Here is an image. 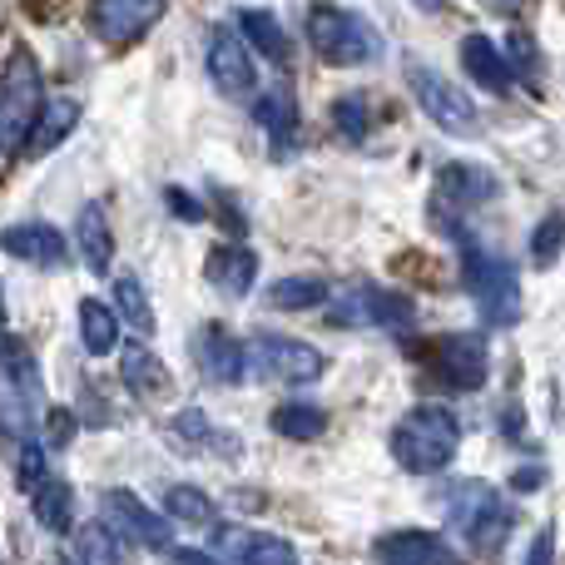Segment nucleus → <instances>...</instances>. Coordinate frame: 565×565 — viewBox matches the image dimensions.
Listing matches in <instances>:
<instances>
[{
    "mask_svg": "<svg viewBox=\"0 0 565 565\" xmlns=\"http://www.w3.org/2000/svg\"><path fill=\"white\" fill-rule=\"evenodd\" d=\"M387 447H392V457H397V467L412 471V477L447 471L461 447V422H457V412L441 407V402H417V407L392 427Z\"/></svg>",
    "mask_w": 565,
    "mask_h": 565,
    "instance_id": "nucleus-2",
    "label": "nucleus"
},
{
    "mask_svg": "<svg viewBox=\"0 0 565 565\" xmlns=\"http://www.w3.org/2000/svg\"><path fill=\"white\" fill-rule=\"evenodd\" d=\"M204 65H209L214 85L224 89L228 99H248V95H254L258 70H254V55H248V45L238 40V30H214V35H209Z\"/></svg>",
    "mask_w": 565,
    "mask_h": 565,
    "instance_id": "nucleus-11",
    "label": "nucleus"
},
{
    "mask_svg": "<svg viewBox=\"0 0 565 565\" xmlns=\"http://www.w3.org/2000/svg\"><path fill=\"white\" fill-rule=\"evenodd\" d=\"M0 254L20 258V264H35V268H65L70 264L65 234H60L55 224H40V218H30V224H10L6 234H0Z\"/></svg>",
    "mask_w": 565,
    "mask_h": 565,
    "instance_id": "nucleus-13",
    "label": "nucleus"
},
{
    "mask_svg": "<svg viewBox=\"0 0 565 565\" xmlns=\"http://www.w3.org/2000/svg\"><path fill=\"white\" fill-rule=\"evenodd\" d=\"M169 441H174L179 451H209V447H224L218 441V427L204 417V407H184L169 417Z\"/></svg>",
    "mask_w": 565,
    "mask_h": 565,
    "instance_id": "nucleus-31",
    "label": "nucleus"
},
{
    "mask_svg": "<svg viewBox=\"0 0 565 565\" xmlns=\"http://www.w3.org/2000/svg\"><path fill=\"white\" fill-rule=\"evenodd\" d=\"M268 298H274L278 308H288V312L322 308V302L332 298V282L318 278V274H292V278H278L274 288H268Z\"/></svg>",
    "mask_w": 565,
    "mask_h": 565,
    "instance_id": "nucleus-30",
    "label": "nucleus"
},
{
    "mask_svg": "<svg viewBox=\"0 0 565 565\" xmlns=\"http://www.w3.org/2000/svg\"><path fill=\"white\" fill-rule=\"evenodd\" d=\"M461 70H467L471 79H477L481 89H491V95H507L511 89V65H507V50L497 45V40L487 35V30H471V35H461Z\"/></svg>",
    "mask_w": 565,
    "mask_h": 565,
    "instance_id": "nucleus-18",
    "label": "nucleus"
},
{
    "mask_svg": "<svg viewBox=\"0 0 565 565\" xmlns=\"http://www.w3.org/2000/svg\"><path fill=\"white\" fill-rule=\"evenodd\" d=\"M244 372L288 382V387H308L328 372V358L312 342L288 338V332H258L254 342H244Z\"/></svg>",
    "mask_w": 565,
    "mask_h": 565,
    "instance_id": "nucleus-6",
    "label": "nucleus"
},
{
    "mask_svg": "<svg viewBox=\"0 0 565 565\" xmlns=\"http://www.w3.org/2000/svg\"><path fill=\"white\" fill-rule=\"evenodd\" d=\"M332 328H382V332H412L417 328V302L407 292L372 278H352L348 288H332L328 298Z\"/></svg>",
    "mask_w": 565,
    "mask_h": 565,
    "instance_id": "nucleus-4",
    "label": "nucleus"
},
{
    "mask_svg": "<svg viewBox=\"0 0 565 565\" xmlns=\"http://www.w3.org/2000/svg\"><path fill=\"white\" fill-rule=\"evenodd\" d=\"M332 119H338V135H342V139H352V145H362V139H367V129H372L367 99H362V95L338 99V105H332Z\"/></svg>",
    "mask_w": 565,
    "mask_h": 565,
    "instance_id": "nucleus-35",
    "label": "nucleus"
},
{
    "mask_svg": "<svg viewBox=\"0 0 565 565\" xmlns=\"http://www.w3.org/2000/svg\"><path fill=\"white\" fill-rule=\"evenodd\" d=\"M105 526L115 531L119 541H135L145 551H174V521L164 511L145 507V497L129 487L105 491Z\"/></svg>",
    "mask_w": 565,
    "mask_h": 565,
    "instance_id": "nucleus-9",
    "label": "nucleus"
},
{
    "mask_svg": "<svg viewBox=\"0 0 565 565\" xmlns=\"http://www.w3.org/2000/svg\"><path fill=\"white\" fill-rule=\"evenodd\" d=\"M209 282H214L218 292H228V298H244V292H254L258 282V254L248 244H224L209 254Z\"/></svg>",
    "mask_w": 565,
    "mask_h": 565,
    "instance_id": "nucleus-22",
    "label": "nucleus"
},
{
    "mask_svg": "<svg viewBox=\"0 0 565 565\" xmlns=\"http://www.w3.org/2000/svg\"><path fill=\"white\" fill-rule=\"evenodd\" d=\"M119 377H125V387L139 392V397H164V392L174 387L164 358H159L154 348H145V342H135V348L119 352Z\"/></svg>",
    "mask_w": 565,
    "mask_h": 565,
    "instance_id": "nucleus-23",
    "label": "nucleus"
},
{
    "mask_svg": "<svg viewBox=\"0 0 565 565\" xmlns=\"http://www.w3.org/2000/svg\"><path fill=\"white\" fill-rule=\"evenodd\" d=\"M194 362L209 382H218V387H238V382L248 377L244 372V342H238L228 328H218V322L194 338Z\"/></svg>",
    "mask_w": 565,
    "mask_h": 565,
    "instance_id": "nucleus-14",
    "label": "nucleus"
},
{
    "mask_svg": "<svg viewBox=\"0 0 565 565\" xmlns=\"http://www.w3.org/2000/svg\"><path fill=\"white\" fill-rule=\"evenodd\" d=\"M501 194V179L481 164H447L437 174V209H481Z\"/></svg>",
    "mask_w": 565,
    "mask_h": 565,
    "instance_id": "nucleus-15",
    "label": "nucleus"
},
{
    "mask_svg": "<svg viewBox=\"0 0 565 565\" xmlns=\"http://www.w3.org/2000/svg\"><path fill=\"white\" fill-rule=\"evenodd\" d=\"M0 377L10 382L15 397H30V392H35V358H30L25 342L10 338V332H0Z\"/></svg>",
    "mask_w": 565,
    "mask_h": 565,
    "instance_id": "nucleus-32",
    "label": "nucleus"
},
{
    "mask_svg": "<svg viewBox=\"0 0 565 565\" xmlns=\"http://www.w3.org/2000/svg\"><path fill=\"white\" fill-rule=\"evenodd\" d=\"M412 95H417L422 115H427L441 135H457V139H477L481 135V115H477V105L467 99V89L451 85V79L437 75L431 65H412Z\"/></svg>",
    "mask_w": 565,
    "mask_h": 565,
    "instance_id": "nucleus-8",
    "label": "nucleus"
},
{
    "mask_svg": "<svg viewBox=\"0 0 565 565\" xmlns=\"http://www.w3.org/2000/svg\"><path fill=\"white\" fill-rule=\"evenodd\" d=\"M238 30H244L238 40H244L248 50H258L268 65H288L292 60V40L282 35L278 15L268 6H238Z\"/></svg>",
    "mask_w": 565,
    "mask_h": 565,
    "instance_id": "nucleus-21",
    "label": "nucleus"
},
{
    "mask_svg": "<svg viewBox=\"0 0 565 565\" xmlns=\"http://www.w3.org/2000/svg\"><path fill=\"white\" fill-rule=\"evenodd\" d=\"M79 342H85L89 358H105V352L119 348V318L109 302L79 298Z\"/></svg>",
    "mask_w": 565,
    "mask_h": 565,
    "instance_id": "nucleus-25",
    "label": "nucleus"
},
{
    "mask_svg": "<svg viewBox=\"0 0 565 565\" xmlns=\"http://www.w3.org/2000/svg\"><path fill=\"white\" fill-rule=\"evenodd\" d=\"M115 318H125L135 332H154V302H149V288H145V278H135V274H119L115 278Z\"/></svg>",
    "mask_w": 565,
    "mask_h": 565,
    "instance_id": "nucleus-28",
    "label": "nucleus"
},
{
    "mask_svg": "<svg viewBox=\"0 0 565 565\" xmlns=\"http://www.w3.org/2000/svg\"><path fill=\"white\" fill-rule=\"evenodd\" d=\"M164 204H169V214H174V218H189V224H199V218H204V204H199L189 189H179V184L164 189Z\"/></svg>",
    "mask_w": 565,
    "mask_h": 565,
    "instance_id": "nucleus-39",
    "label": "nucleus"
},
{
    "mask_svg": "<svg viewBox=\"0 0 565 565\" xmlns=\"http://www.w3.org/2000/svg\"><path fill=\"white\" fill-rule=\"evenodd\" d=\"M551 551H556V531L541 526V536L531 541V556H526V565H551Z\"/></svg>",
    "mask_w": 565,
    "mask_h": 565,
    "instance_id": "nucleus-41",
    "label": "nucleus"
},
{
    "mask_svg": "<svg viewBox=\"0 0 565 565\" xmlns=\"http://www.w3.org/2000/svg\"><path fill=\"white\" fill-rule=\"evenodd\" d=\"M214 551H224L234 565H302L292 541L248 526H214Z\"/></svg>",
    "mask_w": 565,
    "mask_h": 565,
    "instance_id": "nucleus-12",
    "label": "nucleus"
},
{
    "mask_svg": "<svg viewBox=\"0 0 565 565\" xmlns=\"http://www.w3.org/2000/svg\"><path fill=\"white\" fill-rule=\"evenodd\" d=\"M541 481H546V467H521L516 477H511V487H516V491H536Z\"/></svg>",
    "mask_w": 565,
    "mask_h": 565,
    "instance_id": "nucleus-42",
    "label": "nucleus"
},
{
    "mask_svg": "<svg viewBox=\"0 0 565 565\" xmlns=\"http://www.w3.org/2000/svg\"><path fill=\"white\" fill-rule=\"evenodd\" d=\"M461 244V288L471 292V302L481 308V318L491 328H516L521 322V278L516 264L507 254H497L491 244H481L477 234L457 228L451 234Z\"/></svg>",
    "mask_w": 565,
    "mask_h": 565,
    "instance_id": "nucleus-1",
    "label": "nucleus"
},
{
    "mask_svg": "<svg viewBox=\"0 0 565 565\" xmlns=\"http://www.w3.org/2000/svg\"><path fill=\"white\" fill-rule=\"evenodd\" d=\"M75 244H79V258H85L89 274L105 278L109 268H115V234H109L105 204H85L75 214Z\"/></svg>",
    "mask_w": 565,
    "mask_h": 565,
    "instance_id": "nucleus-20",
    "label": "nucleus"
},
{
    "mask_svg": "<svg viewBox=\"0 0 565 565\" xmlns=\"http://www.w3.org/2000/svg\"><path fill=\"white\" fill-rule=\"evenodd\" d=\"M274 431L288 441H312L328 431V412L318 407V402H282V407H274Z\"/></svg>",
    "mask_w": 565,
    "mask_h": 565,
    "instance_id": "nucleus-27",
    "label": "nucleus"
},
{
    "mask_svg": "<svg viewBox=\"0 0 565 565\" xmlns=\"http://www.w3.org/2000/svg\"><path fill=\"white\" fill-rule=\"evenodd\" d=\"M45 89H40V65L30 50H15L0 70V149H25V135L35 125Z\"/></svg>",
    "mask_w": 565,
    "mask_h": 565,
    "instance_id": "nucleus-7",
    "label": "nucleus"
},
{
    "mask_svg": "<svg viewBox=\"0 0 565 565\" xmlns=\"http://www.w3.org/2000/svg\"><path fill=\"white\" fill-rule=\"evenodd\" d=\"M164 516L184 521V526H209V521H214V501H209L199 487H169L164 491Z\"/></svg>",
    "mask_w": 565,
    "mask_h": 565,
    "instance_id": "nucleus-33",
    "label": "nucleus"
},
{
    "mask_svg": "<svg viewBox=\"0 0 565 565\" xmlns=\"http://www.w3.org/2000/svg\"><path fill=\"white\" fill-rule=\"evenodd\" d=\"M45 437H50V447H70V441H75V427H79V422H75V412H65V407H55V412H50V417H45Z\"/></svg>",
    "mask_w": 565,
    "mask_h": 565,
    "instance_id": "nucleus-40",
    "label": "nucleus"
},
{
    "mask_svg": "<svg viewBox=\"0 0 565 565\" xmlns=\"http://www.w3.org/2000/svg\"><path fill=\"white\" fill-rule=\"evenodd\" d=\"M561 254H565V209H551V214L531 228V258H536L541 268H551V264H561Z\"/></svg>",
    "mask_w": 565,
    "mask_h": 565,
    "instance_id": "nucleus-34",
    "label": "nucleus"
},
{
    "mask_svg": "<svg viewBox=\"0 0 565 565\" xmlns=\"http://www.w3.org/2000/svg\"><path fill=\"white\" fill-rule=\"evenodd\" d=\"M75 125H79V99H70V95L45 99L40 115H35V125H30V135H25V154L30 159L50 154L55 145H65V139L75 135Z\"/></svg>",
    "mask_w": 565,
    "mask_h": 565,
    "instance_id": "nucleus-19",
    "label": "nucleus"
},
{
    "mask_svg": "<svg viewBox=\"0 0 565 565\" xmlns=\"http://www.w3.org/2000/svg\"><path fill=\"white\" fill-rule=\"evenodd\" d=\"M60 565H75V561H65V556H60Z\"/></svg>",
    "mask_w": 565,
    "mask_h": 565,
    "instance_id": "nucleus-44",
    "label": "nucleus"
},
{
    "mask_svg": "<svg viewBox=\"0 0 565 565\" xmlns=\"http://www.w3.org/2000/svg\"><path fill=\"white\" fill-rule=\"evenodd\" d=\"M75 565H125V541L105 521H89L75 531Z\"/></svg>",
    "mask_w": 565,
    "mask_h": 565,
    "instance_id": "nucleus-29",
    "label": "nucleus"
},
{
    "mask_svg": "<svg viewBox=\"0 0 565 565\" xmlns=\"http://www.w3.org/2000/svg\"><path fill=\"white\" fill-rule=\"evenodd\" d=\"M154 20H164V6H154V0H99V6H89V25H95L99 40H139Z\"/></svg>",
    "mask_w": 565,
    "mask_h": 565,
    "instance_id": "nucleus-17",
    "label": "nucleus"
},
{
    "mask_svg": "<svg viewBox=\"0 0 565 565\" xmlns=\"http://www.w3.org/2000/svg\"><path fill=\"white\" fill-rule=\"evenodd\" d=\"M308 45L318 50L322 65L352 70V65L377 60L382 40H377V30L367 25L362 10H352V6H312L308 10Z\"/></svg>",
    "mask_w": 565,
    "mask_h": 565,
    "instance_id": "nucleus-5",
    "label": "nucleus"
},
{
    "mask_svg": "<svg viewBox=\"0 0 565 565\" xmlns=\"http://www.w3.org/2000/svg\"><path fill=\"white\" fill-rule=\"evenodd\" d=\"M431 367H437V377L447 382L451 392L487 387V377H491L487 338H481V332H451V338L437 342V352H431Z\"/></svg>",
    "mask_w": 565,
    "mask_h": 565,
    "instance_id": "nucleus-10",
    "label": "nucleus"
},
{
    "mask_svg": "<svg viewBox=\"0 0 565 565\" xmlns=\"http://www.w3.org/2000/svg\"><path fill=\"white\" fill-rule=\"evenodd\" d=\"M382 565H461V551L437 531H392L377 541Z\"/></svg>",
    "mask_w": 565,
    "mask_h": 565,
    "instance_id": "nucleus-16",
    "label": "nucleus"
},
{
    "mask_svg": "<svg viewBox=\"0 0 565 565\" xmlns=\"http://www.w3.org/2000/svg\"><path fill=\"white\" fill-rule=\"evenodd\" d=\"M447 521L457 526V536L467 541L477 556H501V546L516 531V507L501 501L497 487L487 481H451L447 487Z\"/></svg>",
    "mask_w": 565,
    "mask_h": 565,
    "instance_id": "nucleus-3",
    "label": "nucleus"
},
{
    "mask_svg": "<svg viewBox=\"0 0 565 565\" xmlns=\"http://www.w3.org/2000/svg\"><path fill=\"white\" fill-rule=\"evenodd\" d=\"M507 65H511V75H526V79H541V55H536V45H531V30H511L507 35Z\"/></svg>",
    "mask_w": 565,
    "mask_h": 565,
    "instance_id": "nucleus-36",
    "label": "nucleus"
},
{
    "mask_svg": "<svg viewBox=\"0 0 565 565\" xmlns=\"http://www.w3.org/2000/svg\"><path fill=\"white\" fill-rule=\"evenodd\" d=\"M0 431L30 441V412H25V397H15V392H0Z\"/></svg>",
    "mask_w": 565,
    "mask_h": 565,
    "instance_id": "nucleus-38",
    "label": "nucleus"
},
{
    "mask_svg": "<svg viewBox=\"0 0 565 565\" xmlns=\"http://www.w3.org/2000/svg\"><path fill=\"white\" fill-rule=\"evenodd\" d=\"M254 125L274 139V154L288 159L292 145H298V109H292V95L288 89H268L264 99L254 105Z\"/></svg>",
    "mask_w": 565,
    "mask_h": 565,
    "instance_id": "nucleus-24",
    "label": "nucleus"
},
{
    "mask_svg": "<svg viewBox=\"0 0 565 565\" xmlns=\"http://www.w3.org/2000/svg\"><path fill=\"white\" fill-rule=\"evenodd\" d=\"M15 481H20V491L45 487V451H40V441H25V447H20V471H15Z\"/></svg>",
    "mask_w": 565,
    "mask_h": 565,
    "instance_id": "nucleus-37",
    "label": "nucleus"
},
{
    "mask_svg": "<svg viewBox=\"0 0 565 565\" xmlns=\"http://www.w3.org/2000/svg\"><path fill=\"white\" fill-rule=\"evenodd\" d=\"M174 565H218V561L209 556V551H189L184 546V551H174Z\"/></svg>",
    "mask_w": 565,
    "mask_h": 565,
    "instance_id": "nucleus-43",
    "label": "nucleus"
},
{
    "mask_svg": "<svg viewBox=\"0 0 565 565\" xmlns=\"http://www.w3.org/2000/svg\"><path fill=\"white\" fill-rule=\"evenodd\" d=\"M30 497H35V521L50 536H65L75 526V491H70V481L45 477V487H35Z\"/></svg>",
    "mask_w": 565,
    "mask_h": 565,
    "instance_id": "nucleus-26",
    "label": "nucleus"
}]
</instances>
